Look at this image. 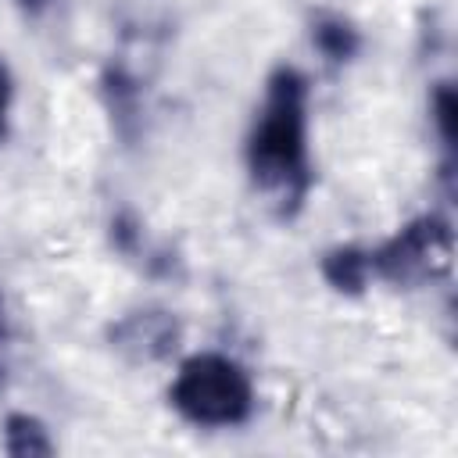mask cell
<instances>
[{
    "instance_id": "cell-1",
    "label": "cell",
    "mask_w": 458,
    "mask_h": 458,
    "mask_svg": "<svg viewBox=\"0 0 458 458\" xmlns=\"http://www.w3.org/2000/svg\"><path fill=\"white\" fill-rule=\"evenodd\" d=\"M247 168L254 186L276 200L283 215H293L311 186L308 168V86L293 68H279L268 79L261 111L247 136Z\"/></svg>"
},
{
    "instance_id": "cell-2",
    "label": "cell",
    "mask_w": 458,
    "mask_h": 458,
    "mask_svg": "<svg viewBox=\"0 0 458 458\" xmlns=\"http://www.w3.org/2000/svg\"><path fill=\"white\" fill-rule=\"evenodd\" d=\"M179 415L197 426H236L254 408V390L247 372L225 354H193L179 365L168 390Z\"/></svg>"
},
{
    "instance_id": "cell-3",
    "label": "cell",
    "mask_w": 458,
    "mask_h": 458,
    "mask_svg": "<svg viewBox=\"0 0 458 458\" xmlns=\"http://www.w3.org/2000/svg\"><path fill=\"white\" fill-rule=\"evenodd\" d=\"M447 265H451V225L440 215H422L408 222L376 254H369V268H376L390 283H426L447 272Z\"/></svg>"
},
{
    "instance_id": "cell-4",
    "label": "cell",
    "mask_w": 458,
    "mask_h": 458,
    "mask_svg": "<svg viewBox=\"0 0 458 458\" xmlns=\"http://www.w3.org/2000/svg\"><path fill=\"white\" fill-rule=\"evenodd\" d=\"M322 272H326V279H329L336 290L358 293V290L369 283V272H372V268H369V254H361V250H354V247H340V250L326 254Z\"/></svg>"
},
{
    "instance_id": "cell-5",
    "label": "cell",
    "mask_w": 458,
    "mask_h": 458,
    "mask_svg": "<svg viewBox=\"0 0 458 458\" xmlns=\"http://www.w3.org/2000/svg\"><path fill=\"white\" fill-rule=\"evenodd\" d=\"M311 39H315V47H318L329 61H351L354 50H358V32H354L347 21H340V18H322V21L315 25Z\"/></svg>"
},
{
    "instance_id": "cell-6",
    "label": "cell",
    "mask_w": 458,
    "mask_h": 458,
    "mask_svg": "<svg viewBox=\"0 0 458 458\" xmlns=\"http://www.w3.org/2000/svg\"><path fill=\"white\" fill-rule=\"evenodd\" d=\"M4 447L11 454H50V440L43 426L29 415H11L4 426Z\"/></svg>"
},
{
    "instance_id": "cell-7",
    "label": "cell",
    "mask_w": 458,
    "mask_h": 458,
    "mask_svg": "<svg viewBox=\"0 0 458 458\" xmlns=\"http://www.w3.org/2000/svg\"><path fill=\"white\" fill-rule=\"evenodd\" d=\"M433 111H437V125H440L444 140H454V97L447 86L433 97Z\"/></svg>"
},
{
    "instance_id": "cell-8",
    "label": "cell",
    "mask_w": 458,
    "mask_h": 458,
    "mask_svg": "<svg viewBox=\"0 0 458 458\" xmlns=\"http://www.w3.org/2000/svg\"><path fill=\"white\" fill-rule=\"evenodd\" d=\"M7 104H11V75L0 64V136H4V122H7Z\"/></svg>"
}]
</instances>
